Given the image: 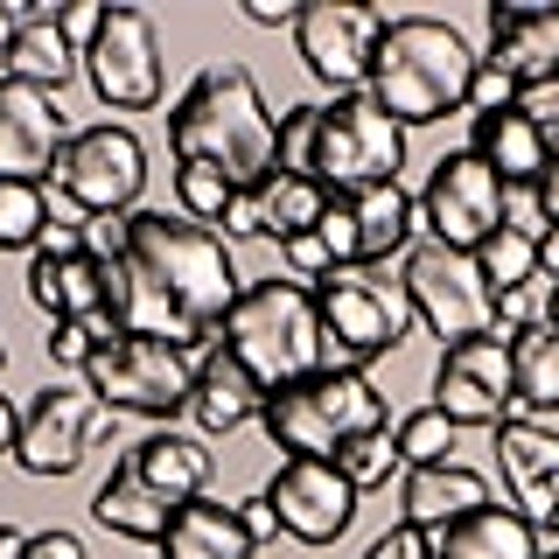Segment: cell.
<instances>
[{
    "instance_id": "cell-45",
    "label": "cell",
    "mask_w": 559,
    "mask_h": 559,
    "mask_svg": "<svg viewBox=\"0 0 559 559\" xmlns=\"http://www.w3.org/2000/svg\"><path fill=\"white\" fill-rule=\"evenodd\" d=\"M245 22L252 28H294L301 8H294V0H245Z\"/></svg>"
},
{
    "instance_id": "cell-26",
    "label": "cell",
    "mask_w": 559,
    "mask_h": 559,
    "mask_svg": "<svg viewBox=\"0 0 559 559\" xmlns=\"http://www.w3.org/2000/svg\"><path fill=\"white\" fill-rule=\"evenodd\" d=\"M433 559H538V524L511 503H483L433 532Z\"/></svg>"
},
{
    "instance_id": "cell-12",
    "label": "cell",
    "mask_w": 559,
    "mask_h": 559,
    "mask_svg": "<svg viewBox=\"0 0 559 559\" xmlns=\"http://www.w3.org/2000/svg\"><path fill=\"white\" fill-rule=\"evenodd\" d=\"M384 22H392V14L364 8V0H308L301 22H294V49H301L314 84H329L336 98H349V92L371 84V57H378Z\"/></svg>"
},
{
    "instance_id": "cell-50",
    "label": "cell",
    "mask_w": 559,
    "mask_h": 559,
    "mask_svg": "<svg viewBox=\"0 0 559 559\" xmlns=\"http://www.w3.org/2000/svg\"><path fill=\"white\" fill-rule=\"evenodd\" d=\"M14 35H22V14H14V0H0V57L14 49Z\"/></svg>"
},
{
    "instance_id": "cell-5",
    "label": "cell",
    "mask_w": 559,
    "mask_h": 559,
    "mask_svg": "<svg viewBox=\"0 0 559 559\" xmlns=\"http://www.w3.org/2000/svg\"><path fill=\"white\" fill-rule=\"evenodd\" d=\"M314 314H322V364L329 371H364V364L392 357L399 343L419 329L406 301V280L384 266H336L314 280Z\"/></svg>"
},
{
    "instance_id": "cell-28",
    "label": "cell",
    "mask_w": 559,
    "mask_h": 559,
    "mask_svg": "<svg viewBox=\"0 0 559 559\" xmlns=\"http://www.w3.org/2000/svg\"><path fill=\"white\" fill-rule=\"evenodd\" d=\"M162 559H252L259 546L245 538V524H238V503H182V511L168 518V532H162V546H154Z\"/></svg>"
},
{
    "instance_id": "cell-23",
    "label": "cell",
    "mask_w": 559,
    "mask_h": 559,
    "mask_svg": "<svg viewBox=\"0 0 559 559\" xmlns=\"http://www.w3.org/2000/svg\"><path fill=\"white\" fill-rule=\"evenodd\" d=\"M468 154H476L503 189H538V175H546V162H552V133L538 127L524 105H511V112H483L476 119Z\"/></svg>"
},
{
    "instance_id": "cell-9",
    "label": "cell",
    "mask_w": 559,
    "mask_h": 559,
    "mask_svg": "<svg viewBox=\"0 0 559 559\" xmlns=\"http://www.w3.org/2000/svg\"><path fill=\"white\" fill-rule=\"evenodd\" d=\"M399 280H406V301L419 314V329L441 336V349L497 336V294H489L476 252H454V245L419 238L406 252V273H399Z\"/></svg>"
},
{
    "instance_id": "cell-6",
    "label": "cell",
    "mask_w": 559,
    "mask_h": 559,
    "mask_svg": "<svg viewBox=\"0 0 559 559\" xmlns=\"http://www.w3.org/2000/svg\"><path fill=\"white\" fill-rule=\"evenodd\" d=\"M266 441L280 454H314V462H336V454L357 441V433L384 427V392L371 384V371H308L301 384L266 399L259 413Z\"/></svg>"
},
{
    "instance_id": "cell-51",
    "label": "cell",
    "mask_w": 559,
    "mask_h": 559,
    "mask_svg": "<svg viewBox=\"0 0 559 559\" xmlns=\"http://www.w3.org/2000/svg\"><path fill=\"white\" fill-rule=\"evenodd\" d=\"M0 559H28V532H14V524H0Z\"/></svg>"
},
{
    "instance_id": "cell-54",
    "label": "cell",
    "mask_w": 559,
    "mask_h": 559,
    "mask_svg": "<svg viewBox=\"0 0 559 559\" xmlns=\"http://www.w3.org/2000/svg\"><path fill=\"white\" fill-rule=\"evenodd\" d=\"M538 559H559V552H538Z\"/></svg>"
},
{
    "instance_id": "cell-3",
    "label": "cell",
    "mask_w": 559,
    "mask_h": 559,
    "mask_svg": "<svg viewBox=\"0 0 559 559\" xmlns=\"http://www.w3.org/2000/svg\"><path fill=\"white\" fill-rule=\"evenodd\" d=\"M476 49L462 43V28L441 14H392L371 57V92L399 127H433L448 112H468V78H476Z\"/></svg>"
},
{
    "instance_id": "cell-2",
    "label": "cell",
    "mask_w": 559,
    "mask_h": 559,
    "mask_svg": "<svg viewBox=\"0 0 559 559\" xmlns=\"http://www.w3.org/2000/svg\"><path fill=\"white\" fill-rule=\"evenodd\" d=\"M280 119L266 112L252 70L245 63H210L168 112V154L175 168H217L231 189H259L273 175Z\"/></svg>"
},
{
    "instance_id": "cell-33",
    "label": "cell",
    "mask_w": 559,
    "mask_h": 559,
    "mask_svg": "<svg viewBox=\"0 0 559 559\" xmlns=\"http://www.w3.org/2000/svg\"><path fill=\"white\" fill-rule=\"evenodd\" d=\"M476 266H483V280H489V294L524 287V280H538V238L518 231V224H503V231H489V238L476 245Z\"/></svg>"
},
{
    "instance_id": "cell-11",
    "label": "cell",
    "mask_w": 559,
    "mask_h": 559,
    "mask_svg": "<svg viewBox=\"0 0 559 559\" xmlns=\"http://www.w3.org/2000/svg\"><path fill=\"white\" fill-rule=\"evenodd\" d=\"M419 224H427L433 245L476 252L489 231H503V224H511V189H503L468 147H454V154L433 162L427 189H419Z\"/></svg>"
},
{
    "instance_id": "cell-36",
    "label": "cell",
    "mask_w": 559,
    "mask_h": 559,
    "mask_svg": "<svg viewBox=\"0 0 559 559\" xmlns=\"http://www.w3.org/2000/svg\"><path fill=\"white\" fill-rule=\"evenodd\" d=\"M231 197H238V189L224 182L217 168H175V203H182L189 224H210V231H217L224 210H231Z\"/></svg>"
},
{
    "instance_id": "cell-25",
    "label": "cell",
    "mask_w": 559,
    "mask_h": 559,
    "mask_svg": "<svg viewBox=\"0 0 559 559\" xmlns=\"http://www.w3.org/2000/svg\"><path fill=\"white\" fill-rule=\"evenodd\" d=\"M483 503H497V497H489V483L462 462L406 468V483H399V524H419V532H441V524L483 511Z\"/></svg>"
},
{
    "instance_id": "cell-19",
    "label": "cell",
    "mask_w": 559,
    "mask_h": 559,
    "mask_svg": "<svg viewBox=\"0 0 559 559\" xmlns=\"http://www.w3.org/2000/svg\"><path fill=\"white\" fill-rule=\"evenodd\" d=\"M497 433V468H503V497L511 511H524L532 524L559 518V433H546L538 419H503Z\"/></svg>"
},
{
    "instance_id": "cell-29",
    "label": "cell",
    "mask_w": 559,
    "mask_h": 559,
    "mask_svg": "<svg viewBox=\"0 0 559 559\" xmlns=\"http://www.w3.org/2000/svg\"><path fill=\"white\" fill-rule=\"evenodd\" d=\"M78 70H84V49H70L57 22H28L22 35H14V49L0 57V78L35 84V92H49V98H57Z\"/></svg>"
},
{
    "instance_id": "cell-38",
    "label": "cell",
    "mask_w": 559,
    "mask_h": 559,
    "mask_svg": "<svg viewBox=\"0 0 559 559\" xmlns=\"http://www.w3.org/2000/svg\"><path fill=\"white\" fill-rule=\"evenodd\" d=\"M546 308H552V280L546 273L524 280V287H503L497 294V336L511 343V336H524V329H546Z\"/></svg>"
},
{
    "instance_id": "cell-21",
    "label": "cell",
    "mask_w": 559,
    "mask_h": 559,
    "mask_svg": "<svg viewBox=\"0 0 559 559\" xmlns=\"http://www.w3.org/2000/svg\"><path fill=\"white\" fill-rule=\"evenodd\" d=\"M259 413H266V384L245 371L224 343H210L203 357H197V392H189V419H197V433H203V441H217V433L252 427Z\"/></svg>"
},
{
    "instance_id": "cell-47",
    "label": "cell",
    "mask_w": 559,
    "mask_h": 559,
    "mask_svg": "<svg viewBox=\"0 0 559 559\" xmlns=\"http://www.w3.org/2000/svg\"><path fill=\"white\" fill-rule=\"evenodd\" d=\"M518 105L552 133V127H559V78H552V84H538V92H518Z\"/></svg>"
},
{
    "instance_id": "cell-20",
    "label": "cell",
    "mask_w": 559,
    "mask_h": 559,
    "mask_svg": "<svg viewBox=\"0 0 559 559\" xmlns=\"http://www.w3.org/2000/svg\"><path fill=\"white\" fill-rule=\"evenodd\" d=\"M518 92L559 78V8H489V57Z\"/></svg>"
},
{
    "instance_id": "cell-8",
    "label": "cell",
    "mask_w": 559,
    "mask_h": 559,
    "mask_svg": "<svg viewBox=\"0 0 559 559\" xmlns=\"http://www.w3.org/2000/svg\"><path fill=\"white\" fill-rule=\"evenodd\" d=\"M140 189H147V147L133 127H78L57 154L49 197L70 203L78 217H133Z\"/></svg>"
},
{
    "instance_id": "cell-16",
    "label": "cell",
    "mask_w": 559,
    "mask_h": 559,
    "mask_svg": "<svg viewBox=\"0 0 559 559\" xmlns=\"http://www.w3.org/2000/svg\"><path fill=\"white\" fill-rule=\"evenodd\" d=\"M433 413H448L454 427H503V419H518L511 343L476 336V343L441 349V364H433Z\"/></svg>"
},
{
    "instance_id": "cell-24",
    "label": "cell",
    "mask_w": 559,
    "mask_h": 559,
    "mask_svg": "<svg viewBox=\"0 0 559 559\" xmlns=\"http://www.w3.org/2000/svg\"><path fill=\"white\" fill-rule=\"evenodd\" d=\"M175 511H182V503H168L162 489L140 476L133 454H119L112 476H105V483H98V497H92V518H98L112 538H133V546H162V532H168V518H175Z\"/></svg>"
},
{
    "instance_id": "cell-22",
    "label": "cell",
    "mask_w": 559,
    "mask_h": 559,
    "mask_svg": "<svg viewBox=\"0 0 559 559\" xmlns=\"http://www.w3.org/2000/svg\"><path fill=\"white\" fill-rule=\"evenodd\" d=\"M28 301L49 322H92V314H112V273L92 252H70V259L35 252L28 259Z\"/></svg>"
},
{
    "instance_id": "cell-7",
    "label": "cell",
    "mask_w": 559,
    "mask_h": 559,
    "mask_svg": "<svg viewBox=\"0 0 559 559\" xmlns=\"http://www.w3.org/2000/svg\"><path fill=\"white\" fill-rule=\"evenodd\" d=\"M406 168V127L371 98L349 92L322 105V133H314V182L329 197H357V189H384Z\"/></svg>"
},
{
    "instance_id": "cell-39",
    "label": "cell",
    "mask_w": 559,
    "mask_h": 559,
    "mask_svg": "<svg viewBox=\"0 0 559 559\" xmlns=\"http://www.w3.org/2000/svg\"><path fill=\"white\" fill-rule=\"evenodd\" d=\"M511 105H518V84L511 78H503V70L497 63H476V78H468V112H511Z\"/></svg>"
},
{
    "instance_id": "cell-49",
    "label": "cell",
    "mask_w": 559,
    "mask_h": 559,
    "mask_svg": "<svg viewBox=\"0 0 559 559\" xmlns=\"http://www.w3.org/2000/svg\"><path fill=\"white\" fill-rule=\"evenodd\" d=\"M538 273L559 280V224H546V238H538Z\"/></svg>"
},
{
    "instance_id": "cell-52",
    "label": "cell",
    "mask_w": 559,
    "mask_h": 559,
    "mask_svg": "<svg viewBox=\"0 0 559 559\" xmlns=\"http://www.w3.org/2000/svg\"><path fill=\"white\" fill-rule=\"evenodd\" d=\"M546 329L559 336V280H552V308H546Z\"/></svg>"
},
{
    "instance_id": "cell-13",
    "label": "cell",
    "mask_w": 559,
    "mask_h": 559,
    "mask_svg": "<svg viewBox=\"0 0 559 559\" xmlns=\"http://www.w3.org/2000/svg\"><path fill=\"white\" fill-rule=\"evenodd\" d=\"M413 231H419V197H406V182L329 197L322 224H314L329 266H384L392 252H413Z\"/></svg>"
},
{
    "instance_id": "cell-48",
    "label": "cell",
    "mask_w": 559,
    "mask_h": 559,
    "mask_svg": "<svg viewBox=\"0 0 559 559\" xmlns=\"http://www.w3.org/2000/svg\"><path fill=\"white\" fill-rule=\"evenodd\" d=\"M14 448H22V406L0 392V462H14Z\"/></svg>"
},
{
    "instance_id": "cell-18",
    "label": "cell",
    "mask_w": 559,
    "mask_h": 559,
    "mask_svg": "<svg viewBox=\"0 0 559 559\" xmlns=\"http://www.w3.org/2000/svg\"><path fill=\"white\" fill-rule=\"evenodd\" d=\"M63 140H70V127H63L57 98L35 92V84L0 78V182H49Z\"/></svg>"
},
{
    "instance_id": "cell-14",
    "label": "cell",
    "mask_w": 559,
    "mask_h": 559,
    "mask_svg": "<svg viewBox=\"0 0 559 559\" xmlns=\"http://www.w3.org/2000/svg\"><path fill=\"white\" fill-rule=\"evenodd\" d=\"M105 427H112V406H105L92 384H43L35 406L22 413V448H14V462L43 483L70 476V468L105 441Z\"/></svg>"
},
{
    "instance_id": "cell-43",
    "label": "cell",
    "mask_w": 559,
    "mask_h": 559,
    "mask_svg": "<svg viewBox=\"0 0 559 559\" xmlns=\"http://www.w3.org/2000/svg\"><path fill=\"white\" fill-rule=\"evenodd\" d=\"M238 524H245V538H252V546L280 538V511H273L266 497H245V503H238Z\"/></svg>"
},
{
    "instance_id": "cell-42",
    "label": "cell",
    "mask_w": 559,
    "mask_h": 559,
    "mask_svg": "<svg viewBox=\"0 0 559 559\" xmlns=\"http://www.w3.org/2000/svg\"><path fill=\"white\" fill-rule=\"evenodd\" d=\"M245 238H266V224H259V203L252 189H238L231 210H224V245H245Z\"/></svg>"
},
{
    "instance_id": "cell-34",
    "label": "cell",
    "mask_w": 559,
    "mask_h": 559,
    "mask_svg": "<svg viewBox=\"0 0 559 559\" xmlns=\"http://www.w3.org/2000/svg\"><path fill=\"white\" fill-rule=\"evenodd\" d=\"M454 419L448 413H433V406H419V413H406L392 427V441H399V462L406 468H433V462H454Z\"/></svg>"
},
{
    "instance_id": "cell-46",
    "label": "cell",
    "mask_w": 559,
    "mask_h": 559,
    "mask_svg": "<svg viewBox=\"0 0 559 559\" xmlns=\"http://www.w3.org/2000/svg\"><path fill=\"white\" fill-rule=\"evenodd\" d=\"M532 203H538V217H546V224H559V133H552V162H546V175H538Z\"/></svg>"
},
{
    "instance_id": "cell-4",
    "label": "cell",
    "mask_w": 559,
    "mask_h": 559,
    "mask_svg": "<svg viewBox=\"0 0 559 559\" xmlns=\"http://www.w3.org/2000/svg\"><path fill=\"white\" fill-rule=\"evenodd\" d=\"M217 343L266 384V399L287 392L308 371H322V314H314V294L301 280H259V287H245L231 301Z\"/></svg>"
},
{
    "instance_id": "cell-17",
    "label": "cell",
    "mask_w": 559,
    "mask_h": 559,
    "mask_svg": "<svg viewBox=\"0 0 559 559\" xmlns=\"http://www.w3.org/2000/svg\"><path fill=\"white\" fill-rule=\"evenodd\" d=\"M259 497L280 511V532L301 538V546H336L349 524H357V489H349V476L336 462H314V454H287Z\"/></svg>"
},
{
    "instance_id": "cell-31",
    "label": "cell",
    "mask_w": 559,
    "mask_h": 559,
    "mask_svg": "<svg viewBox=\"0 0 559 559\" xmlns=\"http://www.w3.org/2000/svg\"><path fill=\"white\" fill-rule=\"evenodd\" d=\"M511 371H518V419L559 413V336L552 329L511 336Z\"/></svg>"
},
{
    "instance_id": "cell-27",
    "label": "cell",
    "mask_w": 559,
    "mask_h": 559,
    "mask_svg": "<svg viewBox=\"0 0 559 559\" xmlns=\"http://www.w3.org/2000/svg\"><path fill=\"white\" fill-rule=\"evenodd\" d=\"M133 468L147 476L154 489H162L168 503H197L203 489H210V448H203V433H182V427H154L147 441H133Z\"/></svg>"
},
{
    "instance_id": "cell-53",
    "label": "cell",
    "mask_w": 559,
    "mask_h": 559,
    "mask_svg": "<svg viewBox=\"0 0 559 559\" xmlns=\"http://www.w3.org/2000/svg\"><path fill=\"white\" fill-rule=\"evenodd\" d=\"M0 364H8V343H0Z\"/></svg>"
},
{
    "instance_id": "cell-10",
    "label": "cell",
    "mask_w": 559,
    "mask_h": 559,
    "mask_svg": "<svg viewBox=\"0 0 559 559\" xmlns=\"http://www.w3.org/2000/svg\"><path fill=\"white\" fill-rule=\"evenodd\" d=\"M84 384L105 399L112 413H140V419H175L189 413V392H197V364L189 349L154 343V336H112L84 364Z\"/></svg>"
},
{
    "instance_id": "cell-30",
    "label": "cell",
    "mask_w": 559,
    "mask_h": 559,
    "mask_svg": "<svg viewBox=\"0 0 559 559\" xmlns=\"http://www.w3.org/2000/svg\"><path fill=\"white\" fill-rule=\"evenodd\" d=\"M252 203H259V224H266V238L273 245H287V238H301L322 224V210H329V189L314 182V175H266V182L252 189Z\"/></svg>"
},
{
    "instance_id": "cell-1",
    "label": "cell",
    "mask_w": 559,
    "mask_h": 559,
    "mask_svg": "<svg viewBox=\"0 0 559 559\" xmlns=\"http://www.w3.org/2000/svg\"><path fill=\"white\" fill-rule=\"evenodd\" d=\"M112 273V314L127 336H154L175 349H210L224 336V314L238 301V266L231 245L210 224H189L182 210H133Z\"/></svg>"
},
{
    "instance_id": "cell-37",
    "label": "cell",
    "mask_w": 559,
    "mask_h": 559,
    "mask_svg": "<svg viewBox=\"0 0 559 559\" xmlns=\"http://www.w3.org/2000/svg\"><path fill=\"white\" fill-rule=\"evenodd\" d=\"M314 133H322V105H287V112H280L273 168L280 175H314Z\"/></svg>"
},
{
    "instance_id": "cell-15",
    "label": "cell",
    "mask_w": 559,
    "mask_h": 559,
    "mask_svg": "<svg viewBox=\"0 0 559 559\" xmlns=\"http://www.w3.org/2000/svg\"><path fill=\"white\" fill-rule=\"evenodd\" d=\"M84 78H92L98 105H112V112H154L162 105V35H154V14L105 8L98 43L84 49Z\"/></svg>"
},
{
    "instance_id": "cell-40",
    "label": "cell",
    "mask_w": 559,
    "mask_h": 559,
    "mask_svg": "<svg viewBox=\"0 0 559 559\" xmlns=\"http://www.w3.org/2000/svg\"><path fill=\"white\" fill-rule=\"evenodd\" d=\"M364 559H433V532H419V524H392Z\"/></svg>"
},
{
    "instance_id": "cell-35",
    "label": "cell",
    "mask_w": 559,
    "mask_h": 559,
    "mask_svg": "<svg viewBox=\"0 0 559 559\" xmlns=\"http://www.w3.org/2000/svg\"><path fill=\"white\" fill-rule=\"evenodd\" d=\"M336 468L349 476V489H378V483H392V468H406L399 462V441H392V427H378V433H357L343 454H336Z\"/></svg>"
},
{
    "instance_id": "cell-32",
    "label": "cell",
    "mask_w": 559,
    "mask_h": 559,
    "mask_svg": "<svg viewBox=\"0 0 559 559\" xmlns=\"http://www.w3.org/2000/svg\"><path fill=\"white\" fill-rule=\"evenodd\" d=\"M57 217L49 182H0V252H35Z\"/></svg>"
},
{
    "instance_id": "cell-44",
    "label": "cell",
    "mask_w": 559,
    "mask_h": 559,
    "mask_svg": "<svg viewBox=\"0 0 559 559\" xmlns=\"http://www.w3.org/2000/svg\"><path fill=\"white\" fill-rule=\"evenodd\" d=\"M28 559H84L78 532H28Z\"/></svg>"
},
{
    "instance_id": "cell-41",
    "label": "cell",
    "mask_w": 559,
    "mask_h": 559,
    "mask_svg": "<svg viewBox=\"0 0 559 559\" xmlns=\"http://www.w3.org/2000/svg\"><path fill=\"white\" fill-rule=\"evenodd\" d=\"M57 28H63V43H70V49H92V43H98V28H105V8H98V0L57 8Z\"/></svg>"
}]
</instances>
